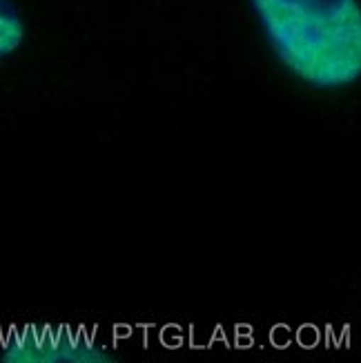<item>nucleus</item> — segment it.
<instances>
[{
    "label": "nucleus",
    "mask_w": 361,
    "mask_h": 363,
    "mask_svg": "<svg viewBox=\"0 0 361 363\" xmlns=\"http://www.w3.org/2000/svg\"><path fill=\"white\" fill-rule=\"evenodd\" d=\"M277 56L312 87H346L361 72L357 0H252Z\"/></svg>",
    "instance_id": "nucleus-1"
},
{
    "label": "nucleus",
    "mask_w": 361,
    "mask_h": 363,
    "mask_svg": "<svg viewBox=\"0 0 361 363\" xmlns=\"http://www.w3.org/2000/svg\"><path fill=\"white\" fill-rule=\"evenodd\" d=\"M11 361H58V363H101L109 361L107 350L96 348L81 337H34L29 343H18L5 354Z\"/></svg>",
    "instance_id": "nucleus-2"
},
{
    "label": "nucleus",
    "mask_w": 361,
    "mask_h": 363,
    "mask_svg": "<svg viewBox=\"0 0 361 363\" xmlns=\"http://www.w3.org/2000/svg\"><path fill=\"white\" fill-rule=\"evenodd\" d=\"M25 29L18 13L11 7V0H0V56L16 52L23 43Z\"/></svg>",
    "instance_id": "nucleus-3"
}]
</instances>
